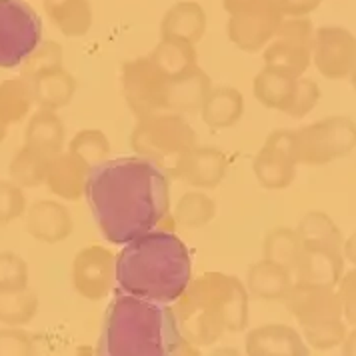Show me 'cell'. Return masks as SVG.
<instances>
[{"instance_id":"obj_1","label":"cell","mask_w":356,"mask_h":356,"mask_svg":"<svg viewBox=\"0 0 356 356\" xmlns=\"http://www.w3.org/2000/svg\"><path fill=\"white\" fill-rule=\"evenodd\" d=\"M84 196L100 234L111 244H127L156 228L170 211L166 170L138 154L95 164Z\"/></svg>"},{"instance_id":"obj_2","label":"cell","mask_w":356,"mask_h":356,"mask_svg":"<svg viewBox=\"0 0 356 356\" xmlns=\"http://www.w3.org/2000/svg\"><path fill=\"white\" fill-rule=\"evenodd\" d=\"M191 280V252L170 228H152L116 254V286L132 296L175 305Z\"/></svg>"},{"instance_id":"obj_3","label":"cell","mask_w":356,"mask_h":356,"mask_svg":"<svg viewBox=\"0 0 356 356\" xmlns=\"http://www.w3.org/2000/svg\"><path fill=\"white\" fill-rule=\"evenodd\" d=\"M191 348L195 344L182 337L172 305L120 291L106 310L97 344L100 356L193 355Z\"/></svg>"},{"instance_id":"obj_4","label":"cell","mask_w":356,"mask_h":356,"mask_svg":"<svg viewBox=\"0 0 356 356\" xmlns=\"http://www.w3.org/2000/svg\"><path fill=\"white\" fill-rule=\"evenodd\" d=\"M172 308L184 339L195 346H212L246 330L250 294L241 278L211 270L193 278Z\"/></svg>"},{"instance_id":"obj_5","label":"cell","mask_w":356,"mask_h":356,"mask_svg":"<svg viewBox=\"0 0 356 356\" xmlns=\"http://www.w3.org/2000/svg\"><path fill=\"white\" fill-rule=\"evenodd\" d=\"M284 300L296 323L300 324L302 337L310 348L330 350L346 339V321L334 286L294 280Z\"/></svg>"},{"instance_id":"obj_6","label":"cell","mask_w":356,"mask_h":356,"mask_svg":"<svg viewBox=\"0 0 356 356\" xmlns=\"http://www.w3.org/2000/svg\"><path fill=\"white\" fill-rule=\"evenodd\" d=\"M196 140L195 129L184 120V116L168 111L138 118L130 132L134 154L156 162L166 172L182 154L195 148Z\"/></svg>"},{"instance_id":"obj_7","label":"cell","mask_w":356,"mask_h":356,"mask_svg":"<svg viewBox=\"0 0 356 356\" xmlns=\"http://www.w3.org/2000/svg\"><path fill=\"white\" fill-rule=\"evenodd\" d=\"M294 140L298 164H330L356 148V122L348 116H328L294 130Z\"/></svg>"},{"instance_id":"obj_8","label":"cell","mask_w":356,"mask_h":356,"mask_svg":"<svg viewBox=\"0 0 356 356\" xmlns=\"http://www.w3.org/2000/svg\"><path fill=\"white\" fill-rule=\"evenodd\" d=\"M42 22L24 0H0V68H18L40 47Z\"/></svg>"},{"instance_id":"obj_9","label":"cell","mask_w":356,"mask_h":356,"mask_svg":"<svg viewBox=\"0 0 356 356\" xmlns=\"http://www.w3.org/2000/svg\"><path fill=\"white\" fill-rule=\"evenodd\" d=\"M168 79L150 58H138L122 66L120 88L130 113L143 118L166 111Z\"/></svg>"},{"instance_id":"obj_10","label":"cell","mask_w":356,"mask_h":356,"mask_svg":"<svg viewBox=\"0 0 356 356\" xmlns=\"http://www.w3.org/2000/svg\"><path fill=\"white\" fill-rule=\"evenodd\" d=\"M298 168L294 130H273L252 161V172L259 184L266 191L289 188Z\"/></svg>"},{"instance_id":"obj_11","label":"cell","mask_w":356,"mask_h":356,"mask_svg":"<svg viewBox=\"0 0 356 356\" xmlns=\"http://www.w3.org/2000/svg\"><path fill=\"white\" fill-rule=\"evenodd\" d=\"M70 278L79 296L90 302L104 300L116 282V254L100 244L84 246L72 260Z\"/></svg>"},{"instance_id":"obj_12","label":"cell","mask_w":356,"mask_h":356,"mask_svg":"<svg viewBox=\"0 0 356 356\" xmlns=\"http://www.w3.org/2000/svg\"><path fill=\"white\" fill-rule=\"evenodd\" d=\"M278 36L264 50L266 66L289 70L296 76H302L312 63V29L310 22L294 20L278 29Z\"/></svg>"},{"instance_id":"obj_13","label":"cell","mask_w":356,"mask_h":356,"mask_svg":"<svg viewBox=\"0 0 356 356\" xmlns=\"http://www.w3.org/2000/svg\"><path fill=\"white\" fill-rule=\"evenodd\" d=\"M356 60V38L344 29L326 26L314 36L312 63L326 81H344L350 76Z\"/></svg>"},{"instance_id":"obj_14","label":"cell","mask_w":356,"mask_h":356,"mask_svg":"<svg viewBox=\"0 0 356 356\" xmlns=\"http://www.w3.org/2000/svg\"><path fill=\"white\" fill-rule=\"evenodd\" d=\"M227 168L228 159L222 150L196 145L186 154H182L168 168L166 175L175 177L177 180H182L184 184H188L193 188L212 191L225 180Z\"/></svg>"},{"instance_id":"obj_15","label":"cell","mask_w":356,"mask_h":356,"mask_svg":"<svg viewBox=\"0 0 356 356\" xmlns=\"http://www.w3.org/2000/svg\"><path fill=\"white\" fill-rule=\"evenodd\" d=\"M344 262L342 248L302 243V252L294 268V280L337 289L344 275Z\"/></svg>"},{"instance_id":"obj_16","label":"cell","mask_w":356,"mask_h":356,"mask_svg":"<svg viewBox=\"0 0 356 356\" xmlns=\"http://www.w3.org/2000/svg\"><path fill=\"white\" fill-rule=\"evenodd\" d=\"M305 337L289 324H264L250 330L244 340L248 356H308Z\"/></svg>"},{"instance_id":"obj_17","label":"cell","mask_w":356,"mask_h":356,"mask_svg":"<svg viewBox=\"0 0 356 356\" xmlns=\"http://www.w3.org/2000/svg\"><path fill=\"white\" fill-rule=\"evenodd\" d=\"M90 175V164L84 162L70 150H63L50 159L47 172V188L66 202H76L86 193V182Z\"/></svg>"},{"instance_id":"obj_18","label":"cell","mask_w":356,"mask_h":356,"mask_svg":"<svg viewBox=\"0 0 356 356\" xmlns=\"http://www.w3.org/2000/svg\"><path fill=\"white\" fill-rule=\"evenodd\" d=\"M26 230L38 243L58 244L72 234L74 220L63 202L44 198L26 209Z\"/></svg>"},{"instance_id":"obj_19","label":"cell","mask_w":356,"mask_h":356,"mask_svg":"<svg viewBox=\"0 0 356 356\" xmlns=\"http://www.w3.org/2000/svg\"><path fill=\"white\" fill-rule=\"evenodd\" d=\"M212 82L204 70L191 66L188 70L168 79L166 111L178 114L200 113V106L211 92Z\"/></svg>"},{"instance_id":"obj_20","label":"cell","mask_w":356,"mask_h":356,"mask_svg":"<svg viewBox=\"0 0 356 356\" xmlns=\"http://www.w3.org/2000/svg\"><path fill=\"white\" fill-rule=\"evenodd\" d=\"M300 76L289 70L264 66L252 81V95L264 108L289 114L292 102L296 98Z\"/></svg>"},{"instance_id":"obj_21","label":"cell","mask_w":356,"mask_h":356,"mask_svg":"<svg viewBox=\"0 0 356 356\" xmlns=\"http://www.w3.org/2000/svg\"><path fill=\"white\" fill-rule=\"evenodd\" d=\"M280 29V15L275 4H262L254 13H248L232 20V40L243 50L257 52L260 50Z\"/></svg>"},{"instance_id":"obj_22","label":"cell","mask_w":356,"mask_h":356,"mask_svg":"<svg viewBox=\"0 0 356 356\" xmlns=\"http://www.w3.org/2000/svg\"><path fill=\"white\" fill-rule=\"evenodd\" d=\"M243 114L244 97L234 86H212L200 106V118L212 130H227L236 127Z\"/></svg>"},{"instance_id":"obj_23","label":"cell","mask_w":356,"mask_h":356,"mask_svg":"<svg viewBox=\"0 0 356 356\" xmlns=\"http://www.w3.org/2000/svg\"><path fill=\"white\" fill-rule=\"evenodd\" d=\"M29 82L33 88L34 104L38 108H49V111H60L68 106L79 88L76 79L63 66L40 72Z\"/></svg>"},{"instance_id":"obj_24","label":"cell","mask_w":356,"mask_h":356,"mask_svg":"<svg viewBox=\"0 0 356 356\" xmlns=\"http://www.w3.org/2000/svg\"><path fill=\"white\" fill-rule=\"evenodd\" d=\"M246 291L254 298L262 300H282L291 292L294 275L289 268L276 264L273 260L262 259L250 264L246 273Z\"/></svg>"},{"instance_id":"obj_25","label":"cell","mask_w":356,"mask_h":356,"mask_svg":"<svg viewBox=\"0 0 356 356\" xmlns=\"http://www.w3.org/2000/svg\"><path fill=\"white\" fill-rule=\"evenodd\" d=\"M24 145L44 152L47 156H54L65 150L66 129L56 111L38 108L36 113L31 114L24 129Z\"/></svg>"},{"instance_id":"obj_26","label":"cell","mask_w":356,"mask_h":356,"mask_svg":"<svg viewBox=\"0 0 356 356\" xmlns=\"http://www.w3.org/2000/svg\"><path fill=\"white\" fill-rule=\"evenodd\" d=\"M34 106L33 88L26 79H6L0 82V127L10 129L22 122Z\"/></svg>"},{"instance_id":"obj_27","label":"cell","mask_w":356,"mask_h":356,"mask_svg":"<svg viewBox=\"0 0 356 356\" xmlns=\"http://www.w3.org/2000/svg\"><path fill=\"white\" fill-rule=\"evenodd\" d=\"M52 156H47L44 152L36 150L33 146L24 145L17 154L13 156L8 175L10 180H15L22 188H36L47 182V172Z\"/></svg>"},{"instance_id":"obj_28","label":"cell","mask_w":356,"mask_h":356,"mask_svg":"<svg viewBox=\"0 0 356 356\" xmlns=\"http://www.w3.org/2000/svg\"><path fill=\"white\" fill-rule=\"evenodd\" d=\"M38 312V294L31 286L0 289V323L4 326H26Z\"/></svg>"},{"instance_id":"obj_29","label":"cell","mask_w":356,"mask_h":356,"mask_svg":"<svg viewBox=\"0 0 356 356\" xmlns=\"http://www.w3.org/2000/svg\"><path fill=\"white\" fill-rule=\"evenodd\" d=\"M262 252H264V259L289 268L294 275V268H296L300 252H302V238L296 228L276 227L266 232Z\"/></svg>"},{"instance_id":"obj_30","label":"cell","mask_w":356,"mask_h":356,"mask_svg":"<svg viewBox=\"0 0 356 356\" xmlns=\"http://www.w3.org/2000/svg\"><path fill=\"white\" fill-rule=\"evenodd\" d=\"M216 216V202L202 191H188L178 198L175 207V225L186 230L207 227Z\"/></svg>"},{"instance_id":"obj_31","label":"cell","mask_w":356,"mask_h":356,"mask_svg":"<svg viewBox=\"0 0 356 356\" xmlns=\"http://www.w3.org/2000/svg\"><path fill=\"white\" fill-rule=\"evenodd\" d=\"M298 234L302 238V243L307 244H324V246H334V248H342L344 236L339 225L321 211L307 212L300 222H298Z\"/></svg>"},{"instance_id":"obj_32","label":"cell","mask_w":356,"mask_h":356,"mask_svg":"<svg viewBox=\"0 0 356 356\" xmlns=\"http://www.w3.org/2000/svg\"><path fill=\"white\" fill-rule=\"evenodd\" d=\"M150 60L159 66L166 76H175L188 70L191 66H196V52L186 40L166 38L161 47L154 50Z\"/></svg>"},{"instance_id":"obj_33","label":"cell","mask_w":356,"mask_h":356,"mask_svg":"<svg viewBox=\"0 0 356 356\" xmlns=\"http://www.w3.org/2000/svg\"><path fill=\"white\" fill-rule=\"evenodd\" d=\"M68 150L81 156L84 162H88L92 168L95 164L111 156V140L102 130L84 129L72 136V140L68 143Z\"/></svg>"},{"instance_id":"obj_34","label":"cell","mask_w":356,"mask_h":356,"mask_svg":"<svg viewBox=\"0 0 356 356\" xmlns=\"http://www.w3.org/2000/svg\"><path fill=\"white\" fill-rule=\"evenodd\" d=\"M200 33H202V18L193 6H180L164 22L166 38H180L193 42L200 36Z\"/></svg>"},{"instance_id":"obj_35","label":"cell","mask_w":356,"mask_h":356,"mask_svg":"<svg viewBox=\"0 0 356 356\" xmlns=\"http://www.w3.org/2000/svg\"><path fill=\"white\" fill-rule=\"evenodd\" d=\"M26 209L29 202L22 186H18L15 180H0V227H6L24 216Z\"/></svg>"},{"instance_id":"obj_36","label":"cell","mask_w":356,"mask_h":356,"mask_svg":"<svg viewBox=\"0 0 356 356\" xmlns=\"http://www.w3.org/2000/svg\"><path fill=\"white\" fill-rule=\"evenodd\" d=\"M63 52L58 49V44L49 42L44 47H38L34 50L33 54L22 63L20 66V76L31 81L33 76L40 74V72H47L50 68H56V66H63Z\"/></svg>"},{"instance_id":"obj_37","label":"cell","mask_w":356,"mask_h":356,"mask_svg":"<svg viewBox=\"0 0 356 356\" xmlns=\"http://www.w3.org/2000/svg\"><path fill=\"white\" fill-rule=\"evenodd\" d=\"M29 286V264L13 250L0 252V289Z\"/></svg>"},{"instance_id":"obj_38","label":"cell","mask_w":356,"mask_h":356,"mask_svg":"<svg viewBox=\"0 0 356 356\" xmlns=\"http://www.w3.org/2000/svg\"><path fill=\"white\" fill-rule=\"evenodd\" d=\"M36 344L31 332L22 326L0 328V356H33Z\"/></svg>"},{"instance_id":"obj_39","label":"cell","mask_w":356,"mask_h":356,"mask_svg":"<svg viewBox=\"0 0 356 356\" xmlns=\"http://www.w3.org/2000/svg\"><path fill=\"white\" fill-rule=\"evenodd\" d=\"M321 100V88L312 79H305L300 76L298 81V90H296V98L292 102L289 116L292 118H305L308 113L314 111V106Z\"/></svg>"},{"instance_id":"obj_40","label":"cell","mask_w":356,"mask_h":356,"mask_svg":"<svg viewBox=\"0 0 356 356\" xmlns=\"http://www.w3.org/2000/svg\"><path fill=\"white\" fill-rule=\"evenodd\" d=\"M339 296L344 321L350 326H356V268L342 275L339 282Z\"/></svg>"},{"instance_id":"obj_41","label":"cell","mask_w":356,"mask_h":356,"mask_svg":"<svg viewBox=\"0 0 356 356\" xmlns=\"http://www.w3.org/2000/svg\"><path fill=\"white\" fill-rule=\"evenodd\" d=\"M321 0H278V8L289 15H307Z\"/></svg>"},{"instance_id":"obj_42","label":"cell","mask_w":356,"mask_h":356,"mask_svg":"<svg viewBox=\"0 0 356 356\" xmlns=\"http://www.w3.org/2000/svg\"><path fill=\"white\" fill-rule=\"evenodd\" d=\"M342 254H344V260L353 262L356 266V232H353L348 238H344V243H342Z\"/></svg>"},{"instance_id":"obj_43","label":"cell","mask_w":356,"mask_h":356,"mask_svg":"<svg viewBox=\"0 0 356 356\" xmlns=\"http://www.w3.org/2000/svg\"><path fill=\"white\" fill-rule=\"evenodd\" d=\"M355 330L346 334V339L342 340V355L344 356H356V326H353Z\"/></svg>"},{"instance_id":"obj_44","label":"cell","mask_w":356,"mask_h":356,"mask_svg":"<svg viewBox=\"0 0 356 356\" xmlns=\"http://www.w3.org/2000/svg\"><path fill=\"white\" fill-rule=\"evenodd\" d=\"M348 79H350V84L355 86V90H356V60H355V66H353V70H350V76H348Z\"/></svg>"},{"instance_id":"obj_45","label":"cell","mask_w":356,"mask_h":356,"mask_svg":"<svg viewBox=\"0 0 356 356\" xmlns=\"http://www.w3.org/2000/svg\"><path fill=\"white\" fill-rule=\"evenodd\" d=\"M6 132H8V129H4V127H0V143L6 138Z\"/></svg>"}]
</instances>
